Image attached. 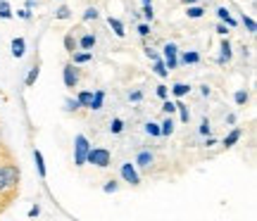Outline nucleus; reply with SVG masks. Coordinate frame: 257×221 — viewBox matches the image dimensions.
Returning a JSON list of instances; mask_svg holds the SVG:
<instances>
[{
  "instance_id": "9d476101",
  "label": "nucleus",
  "mask_w": 257,
  "mask_h": 221,
  "mask_svg": "<svg viewBox=\"0 0 257 221\" xmlns=\"http://www.w3.org/2000/svg\"><path fill=\"white\" fill-rule=\"evenodd\" d=\"M150 164H153V152L141 150L138 157H136V166H141V169H150Z\"/></svg>"
},
{
  "instance_id": "e433bc0d",
  "label": "nucleus",
  "mask_w": 257,
  "mask_h": 221,
  "mask_svg": "<svg viewBox=\"0 0 257 221\" xmlns=\"http://www.w3.org/2000/svg\"><path fill=\"white\" fill-rule=\"evenodd\" d=\"M102 190H105V193H117V190H119V183H117V181H107V183L102 185Z\"/></svg>"
},
{
  "instance_id": "b1692460",
  "label": "nucleus",
  "mask_w": 257,
  "mask_h": 221,
  "mask_svg": "<svg viewBox=\"0 0 257 221\" xmlns=\"http://www.w3.org/2000/svg\"><path fill=\"white\" fill-rule=\"evenodd\" d=\"M38 74H41V69H38V65H34L31 69H29V74H27V79H24V83H27L29 88L36 83V79H38Z\"/></svg>"
},
{
  "instance_id": "8fccbe9b",
  "label": "nucleus",
  "mask_w": 257,
  "mask_h": 221,
  "mask_svg": "<svg viewBox=\"0 0 257 221\" xmlns=\"http://www.w3.org/2000/svg\"><path fill=\"white\" fill-rule=\"evenodd\" d=\"M226 124H236V114H226Z\"/></svg>"
},
{
  "instance_id": "dca6fc26",
  "label": "nucleus",
  "mask_w": 257,
  "mask_h": 221,
  "mask_svg": "<svg viewBox=\"0 0 257 221\" xmlns=\"http://www.w3.org/2000/svg\"><path fill=\"white\" fill-rule=\"evenodd\" d=\"M34 162H36L38 176H41V178H46V176H48V169H46V162H43V155H41V150H34Z\"/></svg>"
},
{
  "instance_id": "6e6552de",
  "label": "nucleus",
  "mask_w": 257,
  "mask_h": 221,
  "mask_svg": "<svg viewBox=\"0 0 257 221\" xmlns=\"http://www.w3.org/2000/svg\"><path fill=\"white\" fill-rule=\"evenodd\" d=\"M10 50H12V55L17 57V60L19 57H24V53H27V41H24L22 36H17L12 43H10Z\"/></svg>"
},
{
  "instance_id": "cd10ccee",
  "label": "nucleus",
  "mask_w": 257,
  "mask_h": 221,
  "mask_svg": "<svg viewBox=\"0 0 257 221\" xmlns=\"http://www.w3.org/2000/svg\"><path fill=\"white\" fill-rule=\"evenodd\" d=\"M146 133L150 136V138H160V124H155V121H148V124H146Z\"/></svg>"
},
{
  "instance_id": "f03ea898",
  "label": "nucleus",
  "mask_w": 257,
  "mask_h": 221,
  "mask_svg": "<svg viewBox=\"0 0 257 221\" xmlns=\"http://www.w3.org/2000/svg\"><path fill=\"white\" fill-rule=\"evenodd\" d=\"M88 150H91L88 138H86L83 133H79V136L74 138V164H76V166L86 164V155H88Z\"/></svg>"
},
{
  "instance_id": "603ef678",
  "label": "nucleus",
  "mask_w": 257,
  "mask_h": 221,
  "mask_svg": "<svg viewBox=\"0 0 257 221\" xmlns=\"http://www.w3.org/2000/svg\"><path fill=\"white\" fill-rule=\"evenodd\" d=\"M141 3H153V0H141Z\"/></svg>"
},
{
  "instance_id": "c03bdc74",
  "label": "nucleus",
  "mask_w": 257,
  "mask_h": 221,
  "mask_svg": "<svg viewBox=\"0 0 257 221\" xmlns=\"http://www.w3.org/2000/svg\"><path fill=\"white\" fill-rule=\"evenodd\" d=\"M217 34H219V36H226V34H229V29H226V24H224V22L217 27Z\"/></svg>"
},
{
  "instance_id": "6ab92c4d",
  "label": "nucleus",
  "mask_w": 257,
  "mask_h": 221,
  "mask_svg": "<svg viewBox=\"0 0 257 221\" xmlns=\"http://www.w3.org/2000/svg\"><path fill=\"white\" fill-rule=\"evenodd\" d=\"M76 100H79V105H81V107H86V110H88V107H91V100H93V91H81L79 95H76Z\"/></svg>"
},
{
  "instance_id": "5701e85b",
  "label": "nucleus",
  "mask_w": 257,
  "mask_h": 221,
  "mask_svg": "<svg viewBox=\"0 0 257 221\" xmlns=\"http://www.w3.org/2000/svg\"><path fill=\"white\" fill-rule=\"evenodd\" d=\"M121 131H124V119L114 117V119L110 121V133H112V136H119Z\"/></svg>"
},
{
  "instance_id": "a19ab883",
  "label": "nucleus",
  "mask_w": 257,
  "mask_h": 221,
  "mask_svg": "<svg viewBox=\"0 0 257 221\" xmlns=\"http://www.w3.org/2000/svg\"><path fill=\"white\" fill-rule=\"evenodd\" d=\"M0 193H10V190H8V181H5V174H3V166H0Z\"/></svg>"
},
{
  "instance_id": "72a5a7b5",
  "label": "nucleus",
  "mask_w": 257,
  "mask_h": 221,
  "mask_svg": "<svg viewBox=\"0 0 257 221\" xmlns=\"http://www.w3.org/2000/svg\"><path fill=\"white\" fill-rule=\"evenodd\" d=\"M143 17H146V22H153V19H155V10H153V3H143Z\"/></svg>"
},
{
  "instance_id": "aec40b11",
  "label": "nucleus",
  "mask_w": 257,
  "mask_h": 221,
  "mask_svg": "<svg viewBox=\"0 0 257 221\" xmlns=\"http://www.w3.org/2000/svg\"><path fill=\"white\" fill-rule=\"evenodd\" d=\"M172 133H174V121H172V117H167L160 124V136H172Z\"/></svg>"
},
{
  "instance_id": "a18cd8bd",
  "label": "nucleus",
  "mask_w": 257,
  "mask_h": 221,
  "mask_svg": "<svg viewBox=\"0 0 257 221\" xmlns=\"http://www.w3.org/2000/svg\"><path fill=\"white\" fill-rule=\"evenodd\" d=\"M38 214H41V207H38V204H34V207L29 209V216H38Z\"/></svg>"
},
{
  "instance_id": "3c124183",
  "label": "nucleus",
  "mask_w": 257,
  "mask_h": 221,
  "mask_svg": "<svg viewBox=\"0 0 257 221\" xmlns=\"http://www.w3.org/2000/svg\"><path fill=\"white\" fill-rule=\"evenodd\" d=\"M186 5H193V3H198V0H184Z\"/></svg>"
},
{
  "instance_id": "4be33fe9",
  "label": "nucleus",
  "mask_w": 257,
  "mask_h": 221,
  "mask_svg": "<svg viewBox=\"0 0 257 221\" xmlns=\"http://www.w3.org/2000/svg\"><path fill=\"white\" fill-rule=\"evenodd\" d=\"M64 50L72 55L74 50H79V43H76V38H74V34H67L64 36Z\"/></svg>"
},
{
  "instance_id": "37998d69",
  "label": "nucleus",
  "mask_w": 257,
  "mask_h": 221,
  "mask_svg": "<svg viewBox=\"0 0 257 221\" xmlns=\"http://www.w3.org/2000/svg\"><path fill=\"white\" fill-rule=\"evenodd\" d=\"M138 34H141V36L146 38L148 34H150V24H141V27H138Z\"/></svg>"
},
{
  "instance_id": "49530a36",
  "label": "nucleus",
  "mask_w": 257,
  "mask_h": 221,
  "mask_svg": "<svg viewBox=\"0 0 257 221\" xmlns=\"http://www.w3.org/2000/svg\"><path fill=\"white\" fill-rule=\"evenodd\" d=\"M205 138H207V140H205V145H207V147H212V145H217V140L212 138V136H205Z\"/></svg>"
},
{
  "instance_id": "2eb2a0df",
  "label": "nucleus",
  "mask_w": 257,
  "mask_h": 221,
  "mask_svg": "<svg viewBox=\"0 0 257 221\" xmlns=\"http://www.w3.org/2000/svg\"><path fill=\"white\" fill-rule=\"evenodd\" d=\"M240 136H243V129H238V126H236V129H231V133L226 136V138H224V143H221V145H224V147L236 145V143L240 140Z\"/></svg>"
},
{
  "instance_id": "393cba45",
  "label": "nucleus",
  "mask_w": 257,
  "mask_h": 221,
  "mask_svg": "<svg viewBox=\"0 0 257 221\" xmlns=\"http://www.w3.org/2000/svg\"><path fill=\"white\" fill-rule=\"evenodd\" d=\"M172 93H174L176 98H184V95H188V93H191V86H188V83H174Z\"/></svg>"
},
{
  "instance_id": "423d86ee",
  "label": "nucleus",
  "mask_w": 257,
  "mask_h": 221,
  "mask_svg": "<svg viewBox=\"0 0 257 221\" xmlns=\"http://www.w3.org/2000/svg\"><path fill=\"white\" fill-rule=\"evenodd\" d=\"M119 174H121V178H124L128 185H141V176H138V171H136V164L124 162L121 169H119Z\"/></svg>"
},
{
  "instance_id": "2f4dec72",
  "label": "nucleus",
  "mask_w": 257,
  "mask_h": 221,
  "mask_svg": "<svg viewBox=\"0 0 257 221\" xmlns=\"http://www.w3.org/2000/svg\"><path fill=\"white\" fill-rule=\"evenodd\" d=\"M233 100H236V105H245V102L250 100L248 91H243V88H240V91H236V93H233Z\"/></svg>"
},
{
  "instance_id": "ddd939ff",
  "label": "nucleus",
  "mask_w": 257,
  "mask_h": 221,
  "mask_svg": "<svg viewBox=\"0 0 257 221\" xmlns=\"http://www.w3.org/2000/svg\"><path fill=\"white\" fill-rule=\"evenodd\" d=\"M179 62H181V65H198V62H200V53H195V50H186L184 55L179 57Z\"/></svg>"
},
{
  "instance_id": "bb28decb",
  "label": "nucleus",
  "mask_w": 257,
  "mask_h": 221,
  "mask_svg": "<svg viewBox=\"0 0 257 221\" xmlns=\"http://www.w3.org/2000/svg\"><path fill=\"white\" fill-rule=\"evenodd\" d=\"M186 15H188L191 19H200L202 15H205V10H202L200 5H195V3H193V5H188V12H186Z\"/></svg>"
},
{
  "instance_id": "f8f14e48",
  "label": "nucleus",
  "mask_w": 257,
  "mask_h": 221,
  "mask_svg": "<svg viewBox=\"0 0 257 221\" xmlns=\"http://www.w3.org/2000/svg\"><path fill=\"white\" fill-rule=\"evenodd\" d=\"M107 24H110V29L114 31V36H119V38L126 36V31H124V22H121V19L110 17V19H107Z\"/></svg>"
},
{
  "instance_id": "c85d7f7f",
  "label": "nucleus",
  "mask_w": 257,
  "mask_h": 221,
  "mask_svg": "<svg viewBox=\"0 0 257 221\" xmlns=\"http://www.w3.org/2000/svg\"><path fill=\"white\" fill-rule=\"evenodd\" d=\"M76 110H81L79 100L76 98H64V112H76Z\"/></svg>"
},
{
  "instance_id": "9b49d317",
  "label": "nucleus",
  "mask_w": 257,
  "mask_h": 221,
  "mask_svg": "<svg viewBox=\"0 0 257 221\" xmlns=\"http://www.w3.org/2000/svg\"><path fill=\"white\" fill-rule=\"evenodd\" d=\"M217 17H219V22H224L229 29H233L236 27V19L231 17V12H229V8H217Z\"/></svg>"
},
{
  "instance_id": "20e7f679",
  "label": "nucleus",
  "mask_w": 257,
  "mask_h": 221,
  "mask_svg": "<svg viewBox=\"0 0 257 221\" xmlns=\"http://www.w3.org/2000/svg\"><path fill=\"white\" fill-rule=\"evenodd\" d=\"M162 60H165V65L169 72L176 69V67H179V46H176V43H165V48H162Z\"/></svg>"
},
{
  "instance_id": "4c0bfd02",
  "label": "nucleus",
  "mask_w": 257,
  "mask_h": 221,
  "mask_svg": "<svg viewBox=\"0 0 257 221\" xmlns=\"http://www.w3.org/2000/svg\"><path fill=\"white\" fill-rule=\"evenodd\" d=\"M17 17H19V19H24V22H29V19L34 17V15H31V10H29V8H22V10L17 12Z\"/></svg>"
},
{
  "instance_id": "a878e982",
  "label": "nucleus",
  "mask_w": 257,
  "mask_h": 221,
  "mask_svg": "<svg viewBox=\"0 0 257 221\" xmlns=\"http://www.w3.org/2000/svg\"><path fill=\"white\" fill-rule=\"evenodd\" d=\"M176 112H179V117H181V121H184V124H188V121H191V110L186 107L184 102H176Z\"/></svg>"
},
{
  "instance_id": "09e8293b",
  "label": "nucleus",
  "mask_w": 257,
  "mask_h": 221,
  "mask_svg": "<svg viewBox=\"0 0 257 221\" xmlns=\"http://www.w3.org/2000/svg\"><path fill=\"white\" fill-rule=\"evenodd\" d=\"M36 5H38V0H27V8H29V10H34Z\"/></svg>"
},
{
  "instance_id": "412c9836",
  "label": "nucleus",
  "mask_w": 257,
  "mask_h": 221,
  "mask_svg": "<svg viewBox=\"0 0 257 221\" xmlns=\"http://www.w3.org/2000/svg\"><path fill=\"white\" fill-rule=\"evenodd\" d=\"M15 17V12H12V8H10V3L8 0H0V19H12Z\"/></svg>"
},
{
  "instance_id": "79ce46f5",
  "label": "nucleus",
  "mask_w": 257,
  "mask_h": 221,
  "mask_svg": "<svg viewBox=\"0 0 257 221\" xmlns=\"http://www.w3.org/2000/svg\"><path fill=\"white\" fill-rule=\"evenodd\" d=\"M128 100H131V102H141V100H143V93H141V91H131V93H128Z\"/></svg>"
},
{
  "instance_id": "c756f323",
  "label": "nucleus",
  "mask_w": 257,
  "mask_h": 221,
  "mask_svg": "<svg viewBox=\"0 0 257 221\" xmlns=\"http://www.w3.org/2000/svg\"><path fill=\"white\" fill-rule=\"evenodd\" d=\"M240 22H243V27L248 29V34H255V31H257V24H255V19H252V17L243 15V17H240Z\"/></svg>"
},
{
  "instance_id": "4468645a",
  "label": "nucleus",
  "mask_w": 257,
  "mask_h": 221,
  "mask_svg": "<svg viewBox=\"0 0 257 221\" xmlns=\"http://www.w3.org/2000/svg\"><path fill=\"white\" fill-rule=\"evenodd\" d=\"M76 43H79L81 50H93L95 48V36L93 34H83L81 38H76Z\"/></svg>"
},
{
  "instance_id": "7c9ffc66",
  "label": "nucleus",
  "mask_w": 257,
  "mask_h": 221,
  "mask_svg": "<svg viewBox=\"0 0 257 221\" xmlns=\"http://www.w3.org/2000/svg\"><path fill=\"white\" fill-rule=\"evenodd\" d=\"M198 133H200V136H212V124H210V119H207V117H202Z\"/></svg>"
},
{
  "instance_id": "0eeeda50",
  "label": "nucleus",
  "mask_w": 257,
  "mask_h": 221,
  "mask_svg": "<svg viewBox=\"0 0 257 221\" xmlns=\"http://www.w3.org/2000/svg\"><path fill=\"white\" fill-rule=\"evenodd\" d=\"M231 57H233L231 43H229V38H224L221 46H219V57H217V62H219V65H226V62H231Z\"/></svg>"
},
{
  "instance_id": "a211bd4d",
  "label": "nucleus",
  "mask_w": 257,
  "mask_h": 221,
  "mask_svg": "<svg viewBox=\"0 0 257 221\" xmlns=\"http://www.w3.org/2000/svg\"><path fill=\"white\" fill-rule=\"evenodd\" d=\"M153 69H155V74L160 76V79H167V76H169V69H167V65H165V60H162V57H160V60H155Z\"/></svg>"
},
{
  "instance_id": "f704fd0d",
  "label": "nucleus",
  "mask_w": 257,
  "mask_h": 221,
  "mask_svg": "<svg viewBox=\"0 0 257 221\" xmlns=\"http://www.w3.org/2000/svg\"><path fill=\"white\" fill-rule=\"evenodd\" d=\"M98 17H100V12H98V10H95V8H88V10H86V12H83V22H91V19H93V22H95V19H98Z\"/></svg>"
},
{
  "instance_id": "de8ad7c7",
  "label": "nucleus",
  "mask_w": 257,
  "mask_h": 221,
  "mask_svg": "<svg viewBox=\"0 0 257 221\" xmlns=\"http://www.w3.org/2000/svg\"><path fill=\"white\" fill-rule=\"evenodd\" d=\"M200 93L207 98V95H210V86H207V83H205V86H200Z\"/></svg>"
},
{
  "instance_id": "473e14b6",
  "label": "nucleus",
  "mask_w": 257,
  "mask_h": 221,
  "mask_svg": "<svg viewBox=\"0 0 257 221\" xmlns=\"http://www.w3.org/2000/svg\"><path fill=\"white\" fill-rule=\"evenodd\" d=\"M69 17H72V10L67 8V5H60L55 10V19H69Z\"/></svg>"
},
{
  "instance_id": "1a4fd4ad",
  "label": "nucleus",
  "mask_w": 257,
  "mask_h": 221,
  "mask_svg": "<svg viewBox=\"0 0 257 221\" xmlns=\"http://www.w3.org/2000/svg\"><path fill=\"white\" fill-rule=\"evenodd\" d=\"M91 60H93L91 50H74V53H72V62H74V65H88Z\"/></svg>"
},
{
  "instance_id": "ea45409f",
  "label": "nucleus",
  "mask_w": 257,
  "mask_h": 221,
  "mask_svg": "<svg viewBox=\"0 0 257 221\" xmlns=\"http://www.w3.org/2000/svg\"><path fill=\"white\" fill-rule=\"evenodd\" d=\"M146 55L150 57V60H153V62H155V60H160V57H162V55H160V53H157V50H155V48H150V46L146 48Z\"/></svg>"
},
{
  "instance_id": "f257e3e1",
  "label": "nucleus",
  "mask_w": 257,
  "mask_h": 221,
  "mask_svg": "<svg viewBox=\"0 0 257 221\" xmlns=\"http://www.w3.org/2000/svg\"><path fill=\"white\" fill-rule=\"evenodd\" d=\"M86 162L105 169V166L112 164V152L107 150V147H91V150H88V155H86Z\"/></svg>"
},
{
  "instance_id": "7ed1b4c3",
  "label": "nucleus",
  "mask_w": 257,
  "mask_h": 221,
  "mask_svg": "<svg viewBox=\"0 0 257 221\" xmlns=\"http://www.w3.org/2000/svg\"><path fill=\"white\" fill-rule=\"evenodd\" d=\"M62 79H64V86H67V88H76V86H79V79H81V69H79V65L67 62L64 69H62Z\"/></svg>"
},
{
  "instance_id": "f3484780",
  "label": "nucleus",
  "mask_w": 257,
  "mask_h": 221,
  "mask_svg": "<svg viewBox=\"0 0 257 221\" xmlns=\"http://www.w3.org/2000/svg\"><path fill=\"white\" fill-rule=\"evenodd\" d=\"M102 100H105V91H95L93 93V100H91V107L88 110H102Z\"/></svg>"
},
{
  "instance_id": "58836bf2",
  "label": "nucleus",
  "mask_w": 257,
  "mask_h": 221,
  "mask_svg": "<svg viewBox=\"0 0 257 221\" xmlns=\"http://www.w3.org/2000/svg\"><path fill=\"white\" fill-rule=\"evenodd\" d=\"M155 93L160 95V98H162V100H165V98H169V91H167V86H165V83H160V86L155 88Z\"/></svg>"
},
{
  "instance_id": "39448f33",
  "label": "nucleus",
  "mask_w": 257,
  "mask_h": 221,
  "mask_svg": "<svg viewBox=\"0 0 257 221\" xmlns=\"http://www.w3.org/2000/svg\"><path fill=\"white\" fill-rule=\"evenodd\" d=\"M3 174H5V181H8V190L15 193L19 185V166L17 164H3Z\"/></svg>"
},
{
  "instance_id": "c9c22d12",
  "label": "nucleus",
  "mask_w": 257,
  "mask_h": 221,
  "mask_svg": "<svg viewBox=\"0 0 257 221\" xmlns=\"http://www.w3.org/2000/svg\"><path fill=\"white\" fill-rule=\"evenodd\" d=\"M162 112H165V114H174V112H176V102H172V100H167V98H165Z\"/></svg>"
}]
</instances>
